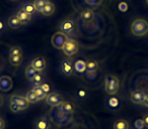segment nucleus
<instances>
[{"label": "nucleus", "mask_w": 148, "mask_h": 129, "mask_svg": "<svg viewBox=\"0 0 148 129\" xmlns=\"http://www.w3.org/2000/svg\"><path fill=\"white\" fill-rule=\"evenodd\" d=\"M130 29H131L132 34L135 36H145L148 34V21L141 17L134 19L131 23Z\"/></svg>", "instance_id": "obj_1"}, {"label": "nucleus", "mask_w": 148, "mask_h": 129, "mask_svg": "<svg viewBox=\"0 0 148 129\" xmlns=\"http://www.w3.org/2000/svg\"><path fill=\"white\" fill-rule=\"evenodd\" d=\"M29 102L25 96L23 95H17L14 94L10 97V101H9V108L12 112H19V111H23L29 107Z\"/></svg>", "instance_id": "obj_2"}, {"label": "nucleus", "mask_w": 148, "mask_h": 129, "mask_svg": "<svg viewBox=\"0 0 148 129\" xmlns=\"http://www.w3.org/2000/svg\"><path fill=\"white\" fill-rule=\"evenodd\" d=\"M105 90L109 95H117L120 90V80L115 75H107L105 79Z\"/></svg>", "instance_id": "obj_3"}, {"label": "nucleus", "mask_w": 148, "mask_h": 129, "mask_svg": "<svg viewBox=\"0 0 148 129\" xmlns=\"http://www.w3.org/2000/svg\"><path fill=\"white\" fill-rule=\"evenodd\" d=\"M50 118H51V120L54 121L56 124L64 125L71 120V115L65 114V113L61 112V111L58 109V107H54V108L50 111Z\"/></svg>", "instance_id": "obj_4"}, {"label": "nucleus", "mask_w": 148, "mask_h": 129, "mask_svg": "<svg viewBox=\"0 0 148 129\" xmlns=\"http://www.w3.org/2000/svg\"><path fill=\"white\" fill-rule=\"evenodd\" d=\"M62 51H63L64 55H67V57H73L78 53L79 45L74 38H68L66 43H64Z\"/></svg>", "instance_id": "obj_5"}, {"label": "nucleus", "mask_w": 148, "mask_h": 129, "mask_svg": "<svg viewBox=\"0 0 148 129\" xmlns=\"http://www.w3.org/2000/svg\"><path fill=\"white\" fill-rule=\"evenodd\" d=\"M106 106L112 111H118L122 107V101L118 95H110L106 99Z\"/></svg>", "instance_id": "obj_6"}, {"label": "nucleus", "mask_w": 148, "mask_h": 129, "mask_svg": "<svg viewBox=\"0 0 148 129\" xmlns=\"http://www.w3.org/2000/svg\"><path fill=\"white\" fill-rule=\"evenodd\" d=\"M68 39V36L66 34H64L63 32H56L55 34L52 36V45H53V47H55V49H62V47H63L64 43H66V41Z\"/></svg>", "instance_id": "obj_7"}, {"label": "nucleus", "mask_w": 148, "mask_h": 129, "mask_svg": "<svg viewBox=\"0 0 148 129\" xmlns=\"http://www.w3.org/2000/svg\"><path fill=\"white\" fill-rule=\"evenodd\" d=\"M146 93L145 91L141 90V89H134L131 92V95H130V99L131 101L134 103V104L137 105H143V102L146 98Z\"/></svg>", "instance_id": "obj_8"}, {"label": "nucleus", "mask_w": 148, "mask_h": 129, "mask_svg": "<svg viewBox=\"0 0 148 129\" xmlns=\"http://www.w3.org/2000/svg\"><path fill=\"white\" fill-rule=\"evenodd\" d=\"M63 102V98L61 97V95L57 94L55 92L49 93L46 97V103L47 105H49L50 107H58L61 103Z\"/></svg>", "instance_id": "obj_9"}, {"label": "nucleus", "mask_w": 148, "mask_h": 129, "mask_svg": "<svg viewBox=\"0 0 148 129\" xmlns=\"http://www.w3.org/2000/svg\"><path fill=\"white\" fill-rule=\"evenodd\" d=\"M60 30L66 35L71 34L75 30V22L71 19H65L60 24Z\"/></svg>", "instance_id": "obj_10"}, {"label": "nucleus", "mask_w": 148, "mask_h": 129, "mask_svg": "<svg viewBox=\"0 0 148 129\" xmlns=\"http://www.w3.org/2000/svg\"><path fill=\"white\" fill-rule=\"evenodd\" d=\"M86 72V61L82 59H77L73 63V73L81 76Z\"/></svg>", "instance_id": "obj_11"}, {"label": "nucleus", "mask_w": 148, "mask_h": 129, "mask_svg": "<svg viewBox=\"0 0 148 129\" xmlns=\"http://www.w3.org/2000/svg\"><path fill=\"white\" fill-rule=\"evenodd\" d=\"M13 82L9 76L0 77V91L1 92H8L12 89Z\"/></svg>", "instance_id": "obj_12"}, {"label": "nucleus", "mask_w": 148, "mask_h": 129, "mask_svg": "<svg viewBox=\"0 0 148 129\" xmlns=\"http://www.w3.org/2000/svg\"><path fill=\"white\" fill-rule=\"evenodd\" d=\"M31 65L39 72H44L46 70V67H47V61H46L45 57H37L32 59Z\"/></svg>", "instance_id": "obj_13"}, {"label": "nucleus", "mask_w": 148, "mask_h": 129, "mask_svg": "<svg viewBox=\"0 0 148 129\" xmlns=\"http://www.w3.org/2000/svg\"><path fill=\"white\" fill-rule=\"evenodd\" d=\"M61 71L66 76H71L73 74V63L71 59H65L61 63Z\"/></svg>", "instance_id": "obj_14"}, {"label": "nucleus", "mask_w": 148, "mask_h": 129, "mask_svg": "<svg viewBox=\"0 0 148 129\" xmlns=\"http://www.w3.org/2000/svg\"><path fill=\"white\" fill-rule=\"evenodd\" d=\"M58 109H59L61 112L65 113V114L71 115L72 113H74L75 106H74L73 103L69 102V101H63V102L58 106Z\"/></svg>", "instance_id": "obj_15"}, {"label": "nucleus", "mask_w": 148, "mask_h": 129, "mask_svg": "<svg viewBox=\"0 0 148 129\" xmlns=\"http://www.w3.org/2000/svg\"><path fill=\"white\" fill-rule=\"evenodd\" d=\"M36 129H50V119L47 116H41L35 121Z\"/></svg>", "instance_id": "obj_16"}, {"label": "nucleus", "mask_w": 148, "mask_h": 129, "mask_svg": "<svg viewBox=\"0 0 148 129\" xmlns=\"http://www.w3.org/2000/svg\"><path fill=\"white\" fill-rule=\"evenodd\" d=\"M15 15H16L17 18L21 20V22L23 23V25L27 24V23H29V21L32 20V17H33V15L27 13L23 8H21V7L16 11V14H15Z\"/></svg>", "instance_id": "obj_17"}, {"label": "nucleus", "mask_w": 148, "mask_h": 129, "mask_svg": "<svg viewBox=\"0 0 148 129\" xmlns=\"http://www.w3.org/2000/svg\"><path fill=\"white\" fill-rule=\"evenodd\" d=\"M95 17V11L90 8H86L80 12V19L82 21H85V22H88V21L93 20Z\"/></svg>", "instance_id": "obj_18"}, {"label": "nucleus", "mask_w": 148, "mask_h": 129, "mask_svg": "<svg viewBox=\"0 0 148 129\" xmlns=\"http://www.w3.org/2000/svg\"><path fill=\"white\" fill-rule=\"evenodd\" d=\"M7 25H8L10 28L12 29H18L19 27L23 25V23L21 22V20H19L18 18H17V16L15 14H12L9 16L8 20H7Z\"/></svg>", "instance_id": "obj_19"}, {"label": "nucleus", "mask_w": 148, "mask_h": 129, "mask_svg": "<svg viewBox=\"0 0 148 129\" xmlns=\"http://www.w3.org/2000/svg\"><path fill=\"white\" fill-rule=\"evenodd\" d=\"M54 12H55V4L51 1H49L43 8V10L41 11V13L44 16H51Z\"/></svg>", "instance_id": "obj_20"}, {"label": "nucleus", "mask_w": 148, "mask_h": 129, "mask_svg": "<svg viewBox=\"0 0 148 129\" xmlns=\"http://www.w3.org/2000/svg\"><path fill=\"white\" fill-rule=\"evenodd\" d=\"M38 73H40L39 71H37L35 68H34L33 66H32L31 63L29 65H27V68H25V77H27V79L29 81H32L34 79V77L36 76V75L38 74Z\"/></svg>", "instance_id": "obj_21"}, {"label": "nucleus", "mask_w": 148, "mask_h": 129, "mask_svg": "<svg viewBox=\"0 0 148 129\" xmlns=\"http://www.w3.org/2000/svg\"><path fill=\"white\" fill-rule=\"evenodd\" d=\"M99 68V63L97 59H88L86 61V71H90V72H95L97 71Z\"/></svg>", "instance_id": "obj_22"}, {"label": "nucleus", "mask_w": 148, "mask_h": 129, "mask_svg": "<svg viewBox=\"0 0 148 129\" xmlns=\"http://www.w3.org/2000/svg\"><path fill=\"white\" fill-rule=\"evenodd\" d=\"M9 63L13 67H18L23 63V55H9L8 57Z\"/></svg>", "instance_id": "obj_23"}, {"label": "nucleus", "mask_w": 148, "mask_h": 129, "mask_svg": "<svg viewBox=\"0 0 148 129\" xmlns=\"http://www.w3.org/2000/svg\"><path fill=\"white\" fill-rule=\"evenodd\" d=\"M21 8H23L25 12L29 13V14H31V15H34L36 12H37L35 5H34V2H29V1H27V2H25L23 5H21Z\"/></svg>", "instance_id": "obj_24"}, {"label": "nucleus", "mask_w": 148, "mask_h": 129, "mask_svg": "<svg viewBox=\"0 0 148 129\" xmlns=\"http://www.w3.org/2000/svg\"><path fill=\"white\" fill-rule=\"evenodd\" d=\"M114 129H129V123L125 119H118L114 123Z\"/></svg>", "instance_id": "obj_25"}, {"label": "nucleus", "mask_w": 148, "mask_h": 129, "mask_svg": "<svg viewBox=\"0 0 148 129\" xmlns=\"http://www.w3.org/2000/svg\"><path fill=\"white\" fill-rule=\"evenodd\" d=\"M32 90H33L34 92H35V94L37 95L38 100L39 101L44 100V99H46V97H47V94L44 92L43 89L41 88V86H34L33 88H32Z\"/></svg>", "instance_id": "obj_26"}, {"label": "nucleus", "mask_w": 148, "mask_h": 129, "mask_svg": "<svg viewBox=\"0 0 148 129\" xmlns=\"http://www.w3.org/2000/svg\"><path fill=\"white\" fill-rule=\"evenodd\" d=\"M31 82L33 83L35 86H40L42 83L45 82V75H44L42 72L38 73V74L36 75L35 77H34V79L31 81Z\"/></svg>", "instance_id": "obj_27"}, {"label": "nucleus", "mask_w": 148, "mask_h": 129, "mask_svg": "<svg viewBox=\"0 0 148 129\" xmlns=\"http://www.w3.org/2000/svg\"><path fill=\"white\" fill-rule=\"evenodd\" d=\"M49 1L50 0H34V5H35V7H36V10L41 13V11L43 10V8L46 6V4H47Z\"/></svg>", "instance_id": "obj_28"}, {"label": "nucleus", "mask_w": 148, "mask_h": 129, "mask_svg": "<svg viewBox=\"0 0 148 129\" xmlns=\"http://www.w3.org/2000/svg\"><path fill=\"white\" fill-rule=\"evenodd\" d=\"M25 98L27 99V101L29 102V104H35V103L39 102V100H38V97L37 95L35 94V92H34L33 90H29L27 92V95H25Z\"/></svg>", "instance_id": "obj_29"}, {"label": "nucleus", "mask_w": 148, "mask_h": 129, "mask_svg": "<svg viewBox=\"0 0 148 129\" xmlns=\"http://www.w3.org/2000/svg\"><path fill=\"white\" fill-rule=\"evenodd\" d=\"M8 55H23V49H21V47L18 45H13L9 49L8 51Z\"/></svg>", "instance_id": "obj_30"}, {"label": "nucleus", "mask_w": 148, "mask_h": 129, "mask_svg": "<svg viewBox=\"0 0 148 129\" xmlns=\"http://www.w3.org/2000/svg\"><path fill=\"white\" fill-rule=\"evenodd\" d=\"M118 9H119L121 12H127L128 9H129V4L126 2L125 0H122L118 3Z\"/></svg>", "instance_id": "obj_31"}, {"label": "nucleus", "mask_w": 148, "mask_h": 129, "mask_svg": "<svg viewBox=\"0 0 148 129\" xmlns=\"http://www.w3.org/2000/svg\"><path fill=\"white\" fill-rule=\"evenodd\" d=\"M85 74V78L89 81H95L97 78V71H95V72H90V71H86L84 73Z\"/></svg>", "instance_id": "obj_32"}, {"label": "nucleus", "mask_w": 148, "mask_h": 129, "mask_svg": "<svg viewBox=\"0 0 148 129\" xmlns=\"http://www.w3.org/2000/svg\"><path fill=\"white\" fill-rule=\"evenodd\" d=\"M87 95H88V92H87V90L85 88L78 89L76 92V96L78 99H84L85 97H87Z\"/></svg>", "instance_id": "obj_33"}, {"label": "nucleus", "mask_w": 148, "mask_h": 129, "mask_svg": "<svg viewBox=\"0 0 148 129\" xmlns=\"http://www.w3.org/2000/svg\"><path fill=\"white\" fill-rule=\"evenodd\" d=\"M134 127H135V129H144L146 126L142 119H137L134 121Z\"/></svg>", "instance_id": "obj_34"}, {"label": "nucleus", "mask_w": 148, "mask_h": 129, "mask_svg": "<svg viewBox=\"0 0 148 129\" xmlns=\"http://www.w3.org/2000/svg\"><path fill=\"white\" fill-rule=\"evenodd\" d=\"M84 2L88 4L89 6H99L101 4L103 0H84Z\"/></svg>", "instance_id": "obj_35"}, {"label": "nucleus", "mask_w": 148, "mask_h": 129, "mask_svg": "<svg viewBox=\"0 0 148 129\" xmlns=\"http://www.w3.org/2000/svg\"><path fill=\"white\" fill-rule=\"evenodd\" d=\"M40 86H41V88L43 89V91L46 93V94H47V95L49 94V93H50V90H51V87H50V84H49V83H47V82L45 81V82L42 83V84L40 85Z\"/></svg>", "instance_id": "obj_36"}, {"label": "nucleus", "mask_w": 148, "mask_h": 129, "mask_svg": "<svg viewBox=\"0 0 148 129\" xmlns=\"http://www.w3.org/2000/svg\"><path fill=\"white\" fill-rule=\"evenodd\" d=\"M6 25L4 22V20H2V19H0V33H2L5 31V29H6Z\"/></svg>", "instance_id": "obj_37"}, {"label": "nucleus", "mask_w": 148, "mask_h": 129, "mask_svg": "<svg viewBox=\"0 0 148 129\" xmlns=\"http://www.w3.org/2000/svg\"><path fill=\"white\" fill-rule=\"evenodd\" d=\"M142 120H143V122H144V124H145V126L148 127V113H147V114L144 115L143 118H142Z\"/></svg>", "instance_id": "obj_38"}, {"label": "nucleus", "mask_w": 148, "mask_h": 129, "mask_svg": "<svg viewBox=\"0 0 148 129\" xmlns=\"http://www.w3.org/2000/svg\"><path fill=\"white\" fill-rule=\"evenodd\" d=\"M5 128V122L1 117H0V129H4Z\"/></svg>", "instance_id": "obj_39"}, {"label": "nucleus", "mask_w": 148, "mask_h": 129, "mask_svg": "<svg viewBox=\"0 0 148 129\" xmlns=\"http://www.w3.org/2000/svg\"><path fill=\"white\" fill-rule=\"evenodd\" d=\"M3 104H4V98L2 95H0V107H2Z\"/></svg>", "instance_id": "obj_40"}, {"label": "nucleus", "mask_w": 148, "mask_h": 129, "mask_svg": "<svg viewBox=\"0 0 148 129\" xmlns=\"http://www.w3.org/2000/svg\"><path fill=\"white\" fill-rule=\"evenodd\" d=\"M143 105L148 108V94L146 95V98H145V100H144V102H143Z\"/></svg>", "instance_id": "obj_41"}, {"label": "nucleus", "mask_w": 148, "mask_h": 129, "mask_svg": "<svg viewBox=\"0 0 148 129\" xmlns=\"http://www.w3.org/2000/svg\"><path fill=\"white\" fill-rule=\"evenodd\" d=\"M9 1H11V2H16V1H18V0H9Z\"/></svg>", "instance_id": "obj_42"}, {"label": "nucleus", "mask_w": 148, "mask_h": 129, "mask_svg": "<svg viewBox=\"0 0 148 129\" xmlns=\"http://www.w3.org/2000/svg\"><path fill=\"white\" fill-rule=\"evenodd\" d=\"M146 3H147V4H148V0H146Z\"/></svg>", "instance_id": "obj_43"}]
</instances>
